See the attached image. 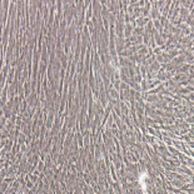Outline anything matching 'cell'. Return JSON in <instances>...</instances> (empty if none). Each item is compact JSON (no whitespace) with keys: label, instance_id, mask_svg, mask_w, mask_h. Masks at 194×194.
I'll return each mask as SVG.
<instances>
[{"label":"cell","instance_id":"1","mask_svg":"<svg viewBox=\"0 0 194 194\" xmlns=\"http://www.w3.org/2000/svg\"><path fill=\"white\" fill-rule=\"evenodd\" d=\"M148 174L144 172V173H142L140 174V177H139V183H140V186H142V188H143V191H144V193H147V181H148Z\"/></svg>","mask_w":194,"mask_h":194}]
</instances>
